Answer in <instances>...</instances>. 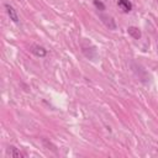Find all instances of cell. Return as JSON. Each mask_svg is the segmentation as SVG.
I'll use <instances>...</instances> for the list:
<instances>
[{"instance_id": "obj_1", "label": "cell", "mask_w": 158, "mask_h": 158, "mask_svg": "<svg viewBox=\"0 0 158 158\" xmlns=\"http://www.w3.org/2000/svg\"><path fill=\"white\" fill-rule=\"evenodd\" d=\"M5 9H6V12H7V15H9L10 20H12L14 22H19V21H20V19H19V15H17L16 10H15L11 5L5 4Z\"/></svg>"}, {"instance_id": "obj_2", "label": "cell", "mask_w": 158, "mask_h": 158, "mask_svg": "<svg viewBox=\"0 0 158 158\" xmlns=\"http://www.w3.org/2000/svg\"><path fill=\"white\" fill-rule=\"evenodd\" d=\"M30 52L33 53V54L37 56V57H44V56L47 54V51H46L43 47L38 46V44H33V46H31V47H30Z\"/></svg>"}, {"instance_id": "obj_3", "label": "cell", "mask_w": 158, "mask_h": 158, "mask_svg": "<svg viewBox=\"0 0 158 158\" xmlns=\"http://www.w3.org/2000/svg\"><path fill=\"white\" fill-rule=\"evenodd\" d=\"M117 5L123 12H130L132 10V4L128 0H117Z\"/></svg>"}, {"instance_id": "obj_4", "label": "cell", "mask_w": 158, "mask_h": 158, "mask_svg": "<svg viewBox=\"0 0 158 158\" xmlns=\"http://www.w3.org/2000/svg\"><path fill=\"white\" fill-rule=\"evenodd\" d=\"M127 32H128V35H130L132 38H135V40H139V38H141V31H139V28L136 27V26H130V27L127 28Z\"/></svg>"}, {"instance_id": "obj_5", "label": "cell", "mask_w": 158, "mask_h": 158, "mask_svg": "<svg viewBox=\"0 0 158 158\" xmlns=\"http://www.w3.org/2000/svg\"><path fill=\"white\" fill-rule=\"evenodd\" d=\"M101 20H102V22H104L109 28H111V30H115V28H116V23H115V21H114L112 17L106 16V15H101Z\"/></svg>"}, {"instance_id": "obj_6", "label": "cell", "mask_w": 158, "mask_h": 158, "mask_svg": "<svg viewBox=\"0 0 158 158\" xmlns=\"http://www.w3.org/2000/svg\"><path fill=\"white\" fill-rule=\"evenodd\" d=\"M6 153H7V156H10V157H22V153H21L16 147H14V146L9 147L7 151H6Z\"/></svg>"}, {"instance_id": "obj_7", "label": "cell", "mask_w": 158, "mask_h": 158, "mask_svg": "<svg viewBox=\"0 0 158 158\" xmlns=\"http://www.w3.org/2000/svg\"><path fill=\"white\" fill-rule=\"evenodd\" d=\"M94 5L98 7V9H100V10H105V5L101 2V1H98V0H94Z\"/></svg>"}, {"instance_id": "obj_8", "label": "cell", "mask_w": 158, "mask_h": 158, "mask_svg": "<svg viewBox=\"0 0 158 158\" xmlns=\"http://www.w3.org/2000/svg\"><path fill=\"white\" fill-rule=\"evenodd\" d=\"M157 1H158V0H157Z\"/></svg>"}]
</instances>
